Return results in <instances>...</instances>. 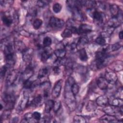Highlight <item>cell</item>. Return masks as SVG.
Masks as SVG:
<instances>
[{"mask_svg":"<svg viewBox=\"0 0 123 123\" xmlns=\"http://www.w3.org/2000/svg\"><path fill=\"white\" fill-rule=\"evenodd\" d=\"M73 32L70 29L66 28L64 29L63 32L61 34V36L63 38H69L71 37L72 36Z\"/></svg>","mask_w":123,"mask_h":123,"instance_id":"4316f807","label":"cell"},{"mask_svg":"<svg viewBox=\"0 0 123 123\" xmlns=\"http://www.w3.org/2000/svg\"><path fill=\"white\" fill-rule=\"evenodd\" d=\"M121 45L119 44V43H116V44H114L113 45H112L110 47V49L112 51H116V50H117L118 49H120V48L121 47Z\"/></svg>","mask_w":123,"mask_h":123,"instance_id":"e575fe53","label":"cell"},{"mask_svg":"<svg viewBox=\"0 0 123 123\" xmlns=\"http://www.w3.org/2000/svg\"><path fill=\"white\" fill-rule=\"evenodd\" d=\"M42 101V97L41 95H38L35 97L30 102V106L32 107H37L38 106Z\"/></svg>","mask_w":123,"mask_h":123,"instance_id":"e0dca14e","label":"cell"},{"mask_svg":"<svg viewBox=\"0 0 123 123\" xmlns=\"http://www.w3.org/2000/svg\"><path fill=\"white\" fill-rule=\"evenodd\" d=\"M61 108V104L60 101H56L55 102L54 108H53V111L54 112H57L59 111V110Z\"/></svg>","mask_w":123,"mask_h":123,"instance_id":"8d00e7d4","label":"cell"},{"mask_svg":"<svg viewBox=\"0 0 123 123\" xmlns=\"http://www.w3.org/2000/svg\"><path fill=\"white\" fill-rule=\"evenodd\" d=\"M43 24V21L41 19L39 18L36 19L33 23V26L34 29H38Z\"/></svg>","mask_w":123,"mask_h":123,"instance_id":"484cf974","label":"cell"},{"mask_svg":"<svg viewBox=\"0 0 123 123\" xmlns=\"http://www.w3.org/2000/svg\"><path fill=\"white\" fill-rule=\"evenodd\" d=\"M119 37L120 39H122L123 37V31H121L119 33Z\"/></svg>","mask_w":123,"mask_h":123,"instance_id":"ab89813d","label":"cell"},{"mask_svg":"<svg viewBox=\"0 0 123 123\" xmlns=\"http://www.w3.org/2000/svg\"><path fill=\"white\" fill-rule=\"evenodd\" d=\"M73 122L75 123H84L86 122L84 117L80 115H76L74 116Z\"/></svg>","mask_w":123,"mask_h":123,"instance_id":"d4e9b609","label":"cell"},{"mask_svg":"<svg viewBox=\"0 0 123 123\" xmlns=\"http://www.w3.org/2000/svg\"><path fill=\"white\" fill-rule=\"evenodd\" d=\"M109 9L112 17L122 16V12L117 5L115 4L110 5Z\"/></svg>","mask_w":123,"mask_h":123,"instance_id":"9c48e42d","label":"cell"},{"mask_svg":"<svg viewBox=\"0 0 123 123\" xmlns=\"http://www.w3.org/2000/svg\"><path fill=\"white\" fill-rule=\"evenodd\" d=\"M122 16L118 17H112L108 23V26L112 28H116L122 24Z\"/></svg>","mask_w":123,"mask_h":123,"instance_id":"52a82bcc","label":"cell"},{"mask_svg":"<svg viewBox=\"0 0 123 123\" xmlns=\"http://www.w3.org/2000/svg\"><path fill=\"white\" fill-rule=\"evenodd\" d=\"M97 105L96 102L93 101H89L86 106V109L89 111H93L97 108Z\"/></svg>","mask_w":123,"mask_h":123,"instance_id":"cb8c5ba5","label":"cell"},{"mask_svg":"<svg viewBox=\"0 0 123 123\" xmlns=\"http://www.w3.org/2000/svg\"><path fill=\"white\" fill-rule=\"evenodd\" d=\"M62 80H59L55 83L51 92L52 96L53 98H57L60 96L61 92V90H62Z\"/></svg>","mask_w":123,"mask_h":123,"instance_id":"277c9868","label":"cell"},{"mask_svg":"<svg viewBox=\"0 0 123 123\" xmlns=\"http://www.w3.org/2000/svg\"><path fill=\"white\" fill-rule=\"evenodd\" d=\"M109 83L105 77H99L97 80V85L99 89L105 90L108 88Z\"/></svg>","mask_w":123,"mask_h":123,"instance_id":"8fae6325","label":"cell"},{"mask_svg":"<svg viewBox=\"0 0 123 123\" xmlns=\"http://www.w3.org/2000/svg\"><path fill=\"white\" fill-rule=\"evenodd\" d=\"M54 54L57 58H63L66 54V50L64 49H58L54 51Z\"/></svg>","mask_w":123,"mask_h":123,"instance_id":"7402d4cb","label":"cell"},{"mask_svg":"<svg viewBox=\"0 0 123 123\" xmlns=\"http://www.w3.org/2000/svg\"><path fill=\"white\" fill-rule=\"evenodd\" d=\"M49 73V69L47 67L43 68L40 69L38 73L37 78L39 79H41L47 76Z\"/></svg>","mask_w":123,"mask_h":123,"instance_id":"603a6c76","label":"cell"},{"mask_svg":"<svg viewBox=\"0 0 123 123\" xmlns=\"http://www.w3.org/2000/svg\"><path fill=\"white\" fill-rule=\"evenodd\" d=\"M15 47L18 50H21L22 52H23L26 48L24 47V44L22 42H16L15 43Z\"/></svg>","mask_w":123,"mask_h":123,"instance_id":"836d02e7","label":"cell"},{"mask_svg":"<svg viewBox=\"0 0 123 123\" xmlns=\"http://www.w3.org/2000/svg\"><path fill=\"white\" fill-rule=\"evenodd\" d=\"M7 66L5 65L3 66L0 70V77L1 78H3L5 76V75L7 72Z\"/></svg>","mask_w":123,"mask_h":123,"instance_id":"74e56055","label":"cell"},{"mask_svg":"<svg viewBox=\"0 0 123 123\" xmlns=\"http://www.w3.org/2000/svg\"><path fill=\"white\" fill-rule=\"evenodd\" d=\"M62 9V6L59 3H55L52 6V10L53 11L56 13H58L60 12Z\"/></svg>","mask_w":123,"mask_h":123,"instance_id":"f546056e","label":"cell"},{"mask_svg":"<svg viewBox=\"0 0 123 123\" xmlns=\"http://www.w3.org/2000/svg\"><path fill=\"white\" fill-rule=\"evenodd\" d=\"M109 104L118 107H123V101L122 99L120 98H113L111 100L109 99Z\"/></svg>","mask_w":123,"mask_h":123,"instance_id":"ac0fdd59","label":"cell"},{"mask_svg":"<svg viewBox=\"0 0 123 123\" xmlns=\"http://www.w3.org/2000/svg\"><path fill=\"white\" fill-rule=\"evenodd\" d=\"M92 28L90 25L87 24H81L78 28V34H86L92 31Z\"/></svg>","mask_w":123,"mask_h":123,"instance_id":"2e32d148","label":"cell"},{"mask_svg":"<svg viewBox=\"0 0 123 123\" xmlns=\"http://www.w3.org/2000/svg\"><path fill=\"white\" fill-rule=\"evenodd\" d=\"M88 40L87 37L86 36H82L79 38L76 45H86V43H88Z\"/></svg>","mask_w":123,"mask_h":123,"instance_id":"1f68e13d","label":"cell"},{"mask_svg":"<svg viewBox=\"0 0 123 123\" xmlns=\"http://www.w3.org/2000/svg\"><path fill=\"white\" fill-rule=\"evenodd\" d=\"M106 42V39H105V37H103L101 36H98L95 39V42L97 44H98L99 45H101V46L105 45Z\"/></svg>","mask_w":123,"mask_h":123,"instance_id":"f1b7e54d","label":"cell"},{"mask_svg":"<svg viewBox=\"0 0 123 123\" xmlns=\"http://www.w3.org/2000/svg\"><path fill=\"white\" fill-rule=\"evenodd\" d=\"M64 22L63 20L55 17H51L49 20V25L53 28L60 29L64 25Z\"/></svg>","mask_w":123,"mask_h":123,"instance_id":"7a4b0ae2","label":"cell"},{"mask_svg":"<svg viewBox=\"0 0 123 123\" xmlns=\"http://www.w3.org/2000/svg\"><path fill=\"white\" fill-rule=\"evenodd\" d=\"M55 102L52 99L48 100L45 105V111L46 113H49L53 109Z\"/></svg>","mask_w":123,"mask_h":123,"instance_id":"d6986e66","label":"cell"},{"mask_svg":"<svg viewBox=\"0 0 123 123\" xmlns=\"http://www.w3.org/2000/svg\"><path fill=\"white\" fill-rule=\"evenodd\" d=\"M91 15L94 21L97 24L101 25L103 23L104 20V15L102 13L94 9Z\"/></svg>","mask_w":123,"mask_h":123,"instance_id":"8992f818","label":"cell"},{"mask_svg":"<svg viewBox=\"0 0 123 123\" xmlns=\"http://www.w3.org/2000/svg\"><path fill=\"white\" fill-rule=\"evenodd\" d=\"M52 71H53V74L55 75H58L61 72V70H60V68H59V66H56V65H55L53 67Z\"/></svg>","mask_w":123,"mask_h":123,"instance_id":"f35d334b","label":"cell"},{"mask_svg":"<svg viewBox=\"0 0 123 123\" xmlns=\"http://www.w3.org/2000/svg\"><path fill=\"white\" fill-rule=\"evenodd\" d=\"M96 103L98 106L104 107L109 104V98L105 96H101L96 99Z\"/></svg>","mask_w":123,"mask_h":123,"instance_id":"9a60e30c","label":"cell"},{"mask_svg":"<svg viewBox=\"0 0 123 123\" xmlns=\"http://www.w3.org/2000/svg\"><path fill=\"white\" fill-rule=\"evenodd\" d=\"M105 78L108 83L111 85H114L117 81V76L116 74L113 71H108L106 72Z\"/></svg>","mask_w":123,"mask_h":123,"instance_id":"3957f363","label":"cell"},{"mask_svg":"<svg viewBox=\"0 0 123 123\" xmlns=\"http://www.w3.org/2000/svg\"><path fill=\"white\" fill-rule=\"evenodd\" d=\"M48 47H45L41 53V60L42 62L47 61L52 55V50Z\"/></svg>","mask_w":123,"mask_h":123,"instance_id":"5bb4252c","label":"cell"},{"mask_svg":"<svg viewBox=\"0 0 123 123\" xmlns=\"http://www.w3.org/2000/svg\"><path fill=\"white\" fill-rule=\"evenodd\" d=\"M1 20L4 25L7 26H10L12 23L13 20L9 15H3L1 17Z\"/></svg>","mask_w":123,"mask_h":123,"instance_id":"44dd1931","label":"cell"},{"mask_svg":"<svg viewBox=\"0 0 123 123\" xmlns=\"http://www.w3.org/2000/svg\"><path fill=\"white\" fill-rule=\"evenodd\" d=\"M23 60L27 62H31L33 53V50L31 49H25L23 52Z\"/></svg>","mask_w":123,"mask_h":123,"instance_id":"7c38bea8","label":"cell"},{"mask_svg":"<svg viewBox=\"0 0 123 123\" xmlns=\"http://www.w3.org/2000/svg\"><path fill=\"white\" fill-rule=\"evenodd\" d=\"M52 43V40L50 37H44L43 40V44L45 47H48L51 45Z\"/></svg>","mask_w":123,"mask_h":123,"instance_id":"4dcf8cb0","label":"cell"},{"mask_svg":"<svg viewBox=\"0 0 123 123\" xmlns=\"http://www.w3.org/2000/svg\"><path fill=\"white\" fill-rule=\"evenodd\" d=\"M71 90L73 95L75 96L78 93L79 91V87L78 85L75 82L73 83L71 86Z\"/></svg>","mask_w":123,"mask_h":123,"instance_id":"83f0119b","label":"cell"},{"mask_svg":"<svg viewBox=\"0 0 123 123\" xmlns=\"http://www.w3.org/2000/svg\"><path fill=\"white\" fill-rule=\"evenodd\" d=\"M103 108V111L106 114L115 116L118 114H121V115L123 114V107H118L111 104H108Z\"/></svg>","mask_w":123,"mask_h":123,"instance_id":"6da1fadb","label":"cell"},{"mask_svg":"<svg viewBox=\"0 0 123 123\" xmlns=\"http://www.w3.org/2000/svg\"><path fill=\"white\" fill-rule=\"evenodd\" d=\"M100 122L102 123H118L120 121L115 116L106 114L99 119Z\"/></svg>","mask_w":123,"mask_h":123,"instance_id":"4fadbf2b","label":"cell"},{"mask_svg":"<svg viewBox=\"0 0 123 123\" xmlns=\"http://www.w3.org/2000/svg\"><path fill=\"white\" fill-rule=\"evenodd\" d=\"M28 102H29L28 94L27 93H25V92L23 93V97L19 102V104L18 105L19 109L20 110H23L24 109H25L27 107L28 104Z\"/></svg>","mask_w":123,"mask_h":123,"instance_id":"30bf717a","label":"cell"},{"mask_svg":"<svg viewBox=\"0 0 123 123\" xmlns=\"http://www.w3.org/2000/svg\"><path fill=\"white\" fill-rule=\"evenodd\" d=\"M18 73L16 71H12L9 73L6 78V83L8 86L13 85L18 78Z\"/></svg>","mask_w":123,"mask_h":123,"instance_id":"ba28073f","label":"cell"},{"mask_svg":"<svg viewBox=\"0 0 123 123\" xmlns=\"http://www.w3.org/2000/svg\"><path fill=\"white\" fill-rule=\"evenodd\" d=\"M34 82V81H30L29 79L25 80L23 82V86L26 89L31 88L33 86Z\"/></svg>","mask_w":123,"mask_h":123,"instance_id":"d6a6232c","label":"cell"},{"mask_svg":"<svg viewBox=\"0 0 123 123\" xmlns=\"http://www.w3.org/2000/svg\"><path fill=\"white\" fill-rule=\"evenodd\" d=\"M78 56L80 60L86 62L88 59V56L85 48L81 49L78 50Z\"/></svg>","mask_w":123,"mask_h":123,"instance_id":"ffe728a7","label":"cell"},{"mask_svg":"<svg viewBox=\"0 0 123 123\" xmlns=\"http://www.w3.org/2000/svg\"><path fill=\"white\" fill-rule=\"evenodd\" d=\"M32 117L36 121H39L41 119V114L37 111H35L32 113Z\"/></svg>","mask_w":123,"mask_h":123,"instance_id":"d590c367","label":"cell"},{"mask_svg":"<svg viewBox=\"0 0 123 123\" xmlns=\"http://www.w3.org/2000/svg\"><path fill=\"white\" fill-rule=\"evenodd\" d=\"M34 74L33 68L30 65H28L24 73L21 75V79L24 82L25 80L29 79Z\"/></svg>","mask_w":123,"mask_h":123,"instance_id":"5b68a950","label":"cell"}]
</instances>
